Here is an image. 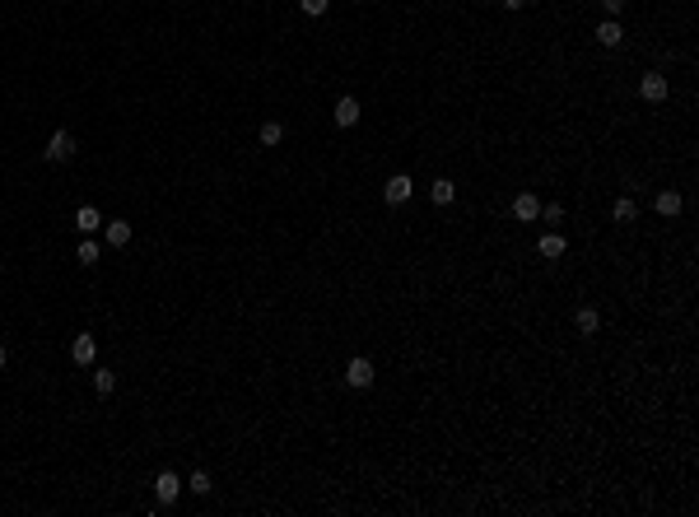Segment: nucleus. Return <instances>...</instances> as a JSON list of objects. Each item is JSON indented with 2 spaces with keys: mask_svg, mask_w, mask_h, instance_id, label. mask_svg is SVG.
<instances>
[{
  "mask_svg": "<svg viewBox=\"0 0 699 517\" xmlns=\"http://www.w3.org/2000/svg\"><path fill=\"white\" fill-rule=\"evenodd\" d=\"M345 383H350V387H373V364H368L364 354L350 359V364H345Z\"/></svg>",
  "mask_w": 699,
  "mask_h": 517,
  "instance_id": "obj_4",
  "label": "nucleus"
},
{
  "mask_svg": "<svg viewBox=\"0 0 699 517\" xmlns=\"http://www.w3.org/2000/svg\"><path fill=\"white\" fill-rule=\"evenodd\" d=\"M75 257H79V266H98V243H89V238H84Z\"/></svg>",
  "mask_w": 699,
  "mask_h": 517,
  "instance_id": "obj_20",
  "label": "nucleus"
},
{
  "mask_svg": "<svg viewBox=\"0 0 699 517\" xmlns=\"http://www.w3.org/2000/svg\"><path fill=\"white\" fill-rule=\"evenodd\" d=\"M601 10H606V14H610V19H615V14H620V10H625V0H601Z\"/></svg>",
  "mask_w": 699,
  "mask_h": 517,
  "instance_id": "obj_23",
  "label": "nucleus"
},
{
  "mask_svg": "<svg viewBox=\"0 0 699 517\" xmlns=\"http://www.w3.org/2000/svg\"><path fill=\"white\" fill-rule=\"evenodd\" d=\"M75 228L79 233H93V228H103V214L93 210V205H79L75 210Z\"/></svg>",
  "mask_w": 699,
  "mask_h": 517,
  "instance_id": "obj_12",
  "label": "nucleus"
},
{
  "mask_svg": "<svg viewBox=\"0 0 699 517\" xmlns=\"http://www.w3.org/2000/svg\"><path fill=\"white\" fill-rule=\"evenodd\" d=\"M178 494H182V475L178 471H159L154 475V499H159V504H178Z\"/></svg>",
  "mask_w": 699,
  "mask_h": 517,
  "instance_id": "obj_1",
  "label": "nucleus"
},
{
  "mask_svg": "<svg viewBox=\"0 0 699 517\" xmlns=\"http://www.w3.org/2000/svg\"><path fill=\"white\" fill-rule=\"evenodd\" d=\"M126 243H131V224H126V219H112L108 224V248H126Z\"/></svg>",
  "mask_w": 699,
  "mask_h": 517,
  "instance_id": "obj_15",
  "label": "nucleus"
},
{
  "mask_svg": "<svg viewBox=\"0 0 699 517\" xmlns=\"http://www.w3.org/2000/svg\"><path fill=\"white\" fill-rule=\"evenodd\" d=\"M187 489H191V494H210V489H215V480H210V471H191V480H187Z\"/></svg>",
  "mask_w": 699,
  "mask_h": 517,
  "instance_id": "obj_18",
  "label": "nucleus"
},
{
  "mask_svg": "<svg viewBox=\"0 0 699 517\" xmlns=\"http://www.w3.org/2000/svg\"><path fill=\"white\" fill-rule=\"evenodd\" d=\"M359 122V103L355 98H336V126H355Z\"/></svg>",
  "mask_w": 699,
  "mask_h": 517,
  "instance_id": "obj_13",
  "label": "nucleus"
},
{
  "mask_svg": "<svg viewBox=\"0 0 699 517\" xmlns=\"http://www.w3.org/2000/svg\"><path fill=\"white\" fill-rule=\"evenodd\" d=\"M574 326L583 331V336H597V326H601V313H597V308H578V313H574Z\"/></svg>",
  "mask_w": 699,
  "mask_h": 517,
  "instance_id": "obj_11",
  "label": "nucleus"
},
{
  "mask_svg": "<svg viewBox=\"0 0 699 517\" xmlns=\"http://www.w3.org/2000/svg\"><path fill=\"white\" fill-rule=\"evenodd\" d=\"M411 192H415V182L406 178V173H397V178H387V187H382V201H387V205H406V201H411Z\"/></svg>",
  "mask_w": 699,
  "mask_h": 517,
  "instance_id": "obj_2",
  "label": "nucleus"
},
{
  "mask_svg": "<svg viewBox=\"0 0 699 517\" xmlns=\"http://www.w3.org/2000/svg\"><path fill=\"white\" fill-rule=\"evenodd\" d=\"M639 93H644V103H662V98H666V75L648 70V75H644V84H639Z\"/></svg>",
  "mask_w": 699,
  "mask_h": 517,
  "instance_id": "obj_7",
  "label": "nucleus"
},
{
  "mask_svg": "<svg viewBox=\"0 0 699 517\" xmlns=\"http://www.w3.org/2000/svg\"><path fill=\"white\" fill-rule=\"evenodd\" d=\"M536 219H545V224H559V219H564V210H559V205H541V214H536Z\"/></svg>",
  "mask_w": 699,
  "mask_h": 517,
  "instance_id": "obj_22",
  "label": "nucleus"
},
{
  "mask_svg": "<svg viewBox=\"0 0 699 517\" xmlns=\"http://www.w3.org/2000/svg\"><path fill=\"white\" fill-rule=\"evenodd\" d=\"M657 214H666V219H676V214L681 210H686V196H681V192H657Z\"/></svg>",
  "mask_w": 699,
  "mask_h": 517,
  "instance_id": "obj_8",
  "label": "nucleus"
},
{
  "mask_svg": "<svg viewBox=\"0 0 699 517\" xmlns=\"http://www.w3.org/2000/svg\"><path fill=\"white\" fill-rule=\"evenodd\" d=\"M429 201H433V205H453V201H457V187H453L448 178H438V182L429 187Z\"/></svg>",
  "mask_w": 699,
  "mask_h": 517,
  "instance_id": "obj_14",
  "label": "nucleus"
},
{
  "mask_svg": "<svg viewBox=\"0 0 699 517\" xmlns=\"http://www.w3.org/2000/svg\"><path fill=\"white\" fill-rule=\"evenodd\" d=\"M42 154L52 158V163H66V158L75 154V135H70V131H56L52 140H47V149H42Z\"/></svg>",
  "mask_w": 699,
  "mask_h": 517,
  "instance_id": "obj_3",
  "label": "nucleus"
},
{
  "mask_svg": "<svg viewBox=\"0 0 699 517\" xmlns=\"http://www.w3.org/2000/svg\"><path fill=\"white\" fill-rule=\"evenodd\" d=\"M70 359H75L79 368H89V364L98 359V340H93V336H75V345H70Z\"/></svg>",
  "mask_w": 699,
  "mask_h": 517,
  "instance_id": "obj_5",
  "label": "nucleus"
},
{
  "mask_svg": "<svg viewBox=\"0 0 699 517\" xmlns=\"http://www.w3.org/2000/svg\"><path fill=\"white\" fill-rule=\"evenodd\" d=\"M597 42H601V47H620V42H625V28H620L615 19H601V23H597Z\"/></svg>",
  "mask_w": 699,
  "mask_h": 517,
  "instance_id": "obj_10",
  "label": "nucleus"
},
{
  "mask_svg": "<svg viewBox=\"0 0 699 517\" xmlns=\"http://www.w3.org/2000/svg\"><path fill=\"white\" fill-rule=\"evenodd\" d=\"M112 387H117V373H112V368H93V392L112 396Z\"/></svg>",
  "mask_w": 699,
  "mask_h": 517,
  "instance_id": "obj_16",
  "label": "nucleus"
},
{
  "mask_svg": "<svg viewBox=\"0 0 699 517\" xmlns=\"http://www.w3.org/2000/svg\"><path fill=\"white\" fill-rule=\"evenodd\" d=\"M536 252H541L545 261H559L569 252V243H564V233H555V228H550V233H541V243H536Z\"/></svg>",
  "mask_w": 699,
  "mask_h": 517,
  "instance_id": "obj_6",
  "label": "nucleus"
},
{
  "mask_svg": "<svg viewBox=\"0 0 699 517\" xmlns=\"http://www.w3.org/2000/svg\"><path fill=\"white\" fill-rule=\"evenodd\" d=\"M610 214H615V224H630L634 214H639V210H634V196H620V201H615V210H610Z\"/></svg>",
  "mask_w": 699,
  "mask_h": 517,
  "instance_id": "obj_19",
  "label": "nucleus"
},
{
  "mask_svg": "<svg viewBox=\"0 0 699 517\" xmlns=\"http://www.w3.org/2000/svg\"><path fill=\"white\" fill-rule=\"evenodd\" d=\"M326 5H331V0H299V10L312 14V19H317V14H326Z\"/></svg>",
  "mask_w": 699,
  "mask_h": 517,
  "instance_id": "obj_21",
  "label": "nucleus"
},
{
  "mask_svg": "<svg viewBox=\"0 0 699 517\" xmlns=\"http://www.w3.org/2000/svg\"><path fill=\"white\" fill-rule=\"evenodd\" d=\"M5 364H10V354H5V345H0V368H5Z\"/></svg>",
  "mask_w": 699,
  "mask_h": 517,
  "instance_id": "obj_25",
  "label": "nucleus"
},
{
  "mask_svg": "<svg viewBox=\"0 0 699 517\" xmlns=\"http://www.w3.org/2000/svg\"><path fill=\"white\" fill-rule=\"evenodd\" d=\"M522 5H527V0H504V10H522Z\"/></svg>",
  "mask_w": 699,
  "mask_h": 517,
  "instance_id": "obj_24",
  "label": "nucleus"
},
{
  "mask_svg": "<svg viewBox=\"0 0 699 517\" xmlns=\"http://www.w3.org/2000/svg\"><path fill=\"white\" fill-rule=\"evenodd\" d=\"M256 135H261V145H280V140H285V126H280V122H261V131H256Z\"/></svg>",
  "mask_w": 699,
  "mask_h": 517,
  "instance_id": "obj_17",
  "label": "nucleus"
},
{
  "mask_svg": "<svg viewBox=\"0 0 699 517\" xmlns=\"http://www.w3.org/2000/svg\"><path fill=\"white\" fill-rule=\"evenodd\" d=\"M513 214H518L522 224H532L536 214H541V201H536V196H532V192H522V196H518V201H513Z\"/></svg>",
  "mask_w": 699,
  "mask_h": 517,
  "instance_id": "obj_9",
  "label": "nucleus"
}]
</instances>
